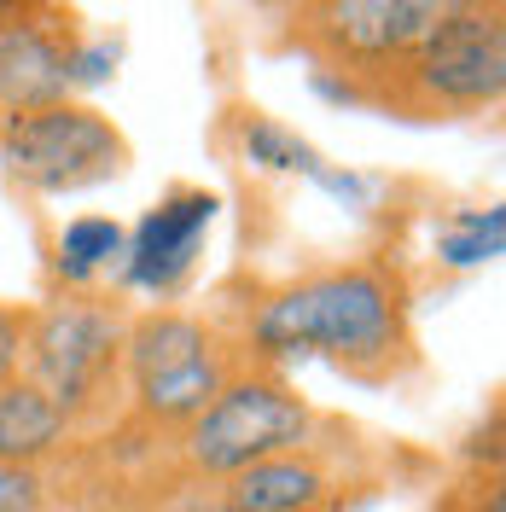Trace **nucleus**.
<instances>
[{"instance_id":"obj_1","label":"nucleus","mask_w":506,"mask_h":512,"mask_svg":"<svg viewBox=\"0 0 506 512\" xmlns=\"http://www.w3.org/2000/svg\"><path fill=\"white\" fill-rule=\"evenodd\" d=\"M262 355H320L349 379H396L413 355L408 291L390 268L355 262L274 291L245 326Z\"/></svg>"},{"instance_id":"obj_2","label":"nucleus","mask_w":506,"mask_h":512,"mask_svg":"<svg viewBox=\"0 0 506 512\" xmlns=\"http://www.w3.org/2000/svg\"><path fill=\"white\" fill-rule=\"evenodd\" d=\"M506 94V18L501 6H443L437 24L367 99L413 117H460Z\"/></svg>"},{"instance_id":"obj_3","label":"nucleus","mask_w":506,"mask_h":512,"mask_svg":"<svg viewBox=\"0 0 506 512\" xmlns=\"http://www.w3.org/2000/svg\"><path fill=\"white\" fill-rule=\"evenodd\" d=\"M233 350L216 326L198 315H146L123 332V379L134 390V408L158 431H187L204 414L222 384L233 379Z\"/></svg>"},{"instance_id":"obj_4","label":"nucleus","mask_w":506,"mask_h":512,"mask_svg":"<svg viewBox=\"0 0 506 512\" xmlns=\"http://www.w3.org/2000/svg\"><path fill=\"white\" fill-rule=\"evenodd\" d=\"M315 408L274 373H233L222 396L181 431V466L204 483L239 478L256 460L309 448Z\"/></svg>"},{"instance_id":"obj_5","label":"nucleus","mask_w":506,"mask_h":512,"mask_svg":"<svg viewBox=\"0 0 506 512\" xmlns=\"http://www.w3.org/2000/svg\"><path fill=\"white\" fill-rule=\"evenodd\" d=\"M0 163L12 169V181L30 192H82L99 181H117L128 169V140L88 105H41V111H18L0 128Z\"/></svg>"},{"instance_id":"obj_6","label":"nucleus","mask_w":506,"mask_h":512,"mask_svg":"<svg viewBox=\"0 0 506 512\" xmlns=\"http://www.w3.org/2000/svg\"><path fill=\"white\" fill-rule=\"evenodd\" d=\"M443 6L431 0H326V6H303L297 12V35L326 70L344 76V88L332 94L367 99L396 64L425 41Z\"/></svg>"},{"instance_id":"obj_7","label":"nucleus","mask_w":506,"mask_h":512,"mask_svg":"<svg viewBox=\"0 0 506 512\" xmlns=\"http://www.w3.org/2000/svg\"><path fill=\"white\" fill-rule=\"evenodd\" d=\"M123 332L128 326L99 303H82V297L47 303L24 326V361H30L24 379L41 384L53 396V408L76 425L123 379Z\"/></svg>"},{"instance_id":"obj_8","label":"nucleus","mask_w":506,"mask_h":512,"mask_svg":"<svg viewBox=\"0 0 506 512\" xmlns=\"http://www.w3.org/2000/svg\"><path fill=\"white\" fill-rule=\"evenodd\" d=\"M210 222H216V192H204V187H175L163 204H152L123 251L128 286L152 291V297L175 291L192 274L198 251H204Z\"/></svg>"},{"instance_id":"obj_9","label":"nucleus","mask_w":506,"mask_h":512,"mask_svg":"<svg viewBox=\"0 0 506 512\" xmlns=\"http://www.w3.org/2000/svg\"><path fill=\"white\" fill-rule=\"evenodd\" d=\"M70 64H76V47L53 24H12V30H0V105L12 117L59 105L64 88H70Z\"/></svg>"},{"instance_id":"obj_10","label":"nucleus","mask_w":506,"mask_h":512,"mask_svg":"<svg viewBox=\"0 0 506 512\" xmlns=\"http://www.w3.org/2000/svg\"><path fill=\"white\" fill-rule=\"evenodd\" d=\"M222 501L233 512H326L338 501V489H332V472L309 448H291V454L256 460L239 478H227Z\"/></svg>"},{"instance_id":"obj_11","label":"nucleus","mask_w":506,"mask_h":512,"mask_svg":"<svg viewBox=\"0 0 506 512\" xmlns=\"http://www.w3.org/2000/svg\"><path fill=\"white\" fill-rule=\"evenodd\" d=\"M64 443H70V419L53 408V396L24 373H12L0 384V466L41 472V460H53Z\"/></svg>"},{"instance_id":"obj_12","label":"nucleus","mask_w":506,"mask_h":512,"mask_svg":"<svg viewBox=\"0 0 506 512\" xmlns=\"http://www.w3.org/2000/svg\"><path fill=\"white\" fill-rule=\"evenodd\" d=\"M117 256H123V227L111 222V216H76V222L59 233V280L88 286V280H99Z\"/></svg>"},{"instance_id":"obj_13","label":"nucleus","mask_w":506,"mask_h":512,"mask_svg":"<svg viewBox=\"0 0 506 512\" xmlns=\"http://www.w3.org/2000/svg\"><path fill=\"white\" fill-rule=\"evenodd\" d=\"M239 146H245V158H251V163L274 169V175H320V169H326L315 146H309L297 128L274 123V117H245Z\"/></svg>"},{"instance_id":"obj_14","label":"nucleus","mask_w":506,"mask_h":512,"mask_svg":"<svg viewBox=\"0 0 506 512\" xmlns=\"http://www.w3.org/2000/svg\"><path fill=\"white\" fill-rule=\"evenodd\" d=\"M506 245V210L489 204V210H460L443 233V262L448 268H477V262H495Z\"/></svg>"},{"instance_id":"obj_15","label":"nucleus","mask_w":506,"mask_h":512,"mask_svg":"<svg viewBox=\"0 0 506 512\" xmlns=\"http://www.w3.org/2000/svg\"><path fill=\"white\" fill-rule=\"evenodd\" d=\"M0 512H59L53 489L30 466H0Z\"/></svg>"},{"instance_id":"obj_16","label":"nucleus","mask_w":506,"mask_h":512,"mask_svg":"<svg viewBox=\"0 0 506 512\" xmlns=\"http://www.w3.org/2000/svg\"><path fill=\"white\" fill-rule=\"evenodd\" d=\"M18 355H24V320L0 309V384L18 373Z\"/></svg>"},{"instance_id":"obj_17","label":"nucleus","mask_w":506,"mask_h":512,"mask_svg":"<svg viewBox=\"0 0 506 512\" xmlns=\"http://www.w3.org/2000/svg\"><path fill=\"white\" fill-rule=\"evenodd\" d=\"M163 512H233V507L222 501V489H187L181 501H169Z\"/></svg>"}]
</instances>
